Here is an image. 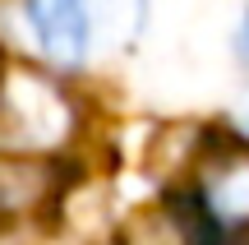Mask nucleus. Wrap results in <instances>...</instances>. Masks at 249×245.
<instances>
[{"instance_id":"nucleus-2","label":"nucleus","mask_w":249,"mask_h":245,"mask_svg":"<svg viewBox=\"0 0 249 245\" xmlns=\"http://www.w3.org/2000/svg\"><path fill=\"white\" fill-rule=\"evenodd\" d=\"M28 23L55 60H83L88 56V33H83L74 0H28Z\"/></svg>"},{"instance_id":"nucleus-1","label":"nucleus","mask_w":249,"mask_h":245,"mask_svg":"<svg viewBox=\"0 0 249 245\" xmlns=\"http://www.w3.org/2000/svg\"><path fill=\"white\" fill-rule=\"evenodd\" d=\"M0 111H5L9 134L23 139V144H55V139L65 134V125H70L65 97L46 79H37V74H28V70L9 74L5 93H0Z\"/></svg>"},{"instance_id":"nucleus-4","label":"nucleus","mask_w":249,"mask_h":245,"mask_svg":"<svg viewBox=\"0 0 249 245\" xmlns=\"http://www.w3.org/2000/svg\"><path fill=\"white\" fill-rule=\"evenodd\" d=\"M203 199L222 222H249V153H231L208 171Z\"/></svg>"},{"instance_id":"nucleus-3","label":"nucleus","mask_w":249,"mask_h":245,"mask_svg":"<svg viewBox=\"0 0 249 245\" xmlns=\"http://www.w3.org/2000/svg\"><path fill=\"white\" fill-rule=\"evenodd\" d=\"M74 5H79L83 33H88V51H92V46L129 42L143 23L148 0H74Z\"/></svg>"},{"instance_id":"nucleus-5","label":"nucleus","mask_w":249,"mask_h":245,"mask_svg":"<svg viewBox=\"0 0 249 245\" xmlns=\"http://www.w3.org/2000/svg\"><path fill=\"white\" fill-rule=\"evenodd\" d=\"M240 46H245V56H249V23H245V37H240Z\"/></svg>"}]
</instances>
